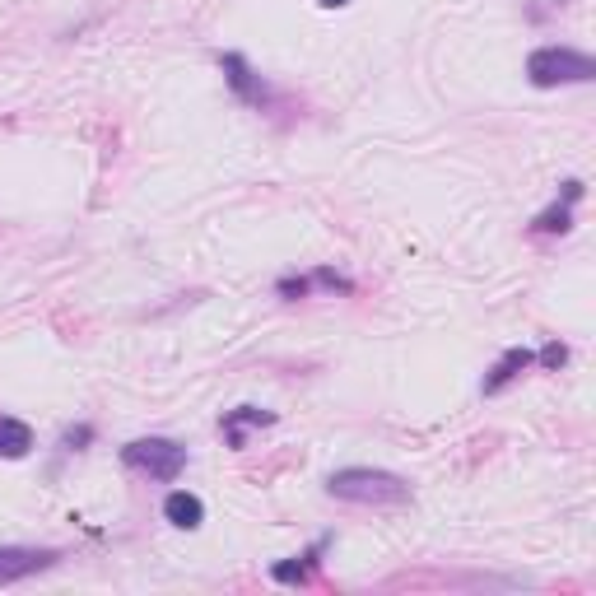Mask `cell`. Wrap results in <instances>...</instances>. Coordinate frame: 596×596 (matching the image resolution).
<instances>
[{"mask_svg": "<svg viewBox=\"0 0 596 596\" xmlns=\"http://www.w3.org/2000/svg\"><path fill=\"white\" fill-rule=\"evenodd\" d=\"M531 364H536V354H531V350H508V354L499 359V364L489 368V378H485V396L503 392V387H508V382H513L517 373H527Z\"/></svg>", "mask_w": 596, "mask_h": 596, "instance_id": "8", "label": "cell"}, {"mask_svg": "<svg viewBox=\"0 0 596 596\" xmlns=\"http://www.w3.org/2000/svg\"><path fill=\"white\" fill-rule=\"evenodd\" d=\"M326 10H340V5H350V0H322Z\"/></svg>", "mask_w": 596, "mask_h": 596, "instance_id": "14", "label": "cell"}, {"mask_svg": "<svg viewBox=\"0 0 596 596\" xmlns=\"http://www.w3.org/2000/svg\"><path fill=\"white\" fill-rule=\"evenodd\" d=\"M122 461L131 471L149 475V480H177L187 471V447L173 438H136L122 447Z\"/></svg>", "mask_w": 596, "mask_h": 596, "instance_id": "3", "label": "cell"}, {"mask_svg": "<svg viewBox=\"0 0 596 596\" xmlns=\"http://www.w3.org/2000/svg\"><path fill=\"white\" fill-rule=\"evenodd\" d=\"M75 443H89V429H70V434H66V447H70V452H75Z\"/></svg>", "mask_w": 596, "mask_h": 596, "instance_id": "13", "label": "cell"}, {"mask_svg": "<svg viewBox=\"0 0 596 596\" xmlns=\"http://www.w3.org/2000/svg\"><path fill=\"white\" fill-rule=\"evenodd\" d=\"M583 196V182H564V205H550L545 215H536V224L531 229L536 233H569L573 229V215H569V205Z\"/></svg>", "mask_w": 596, "mask_h": 596, "instance_id": "9", "label": "cell"}, {"mask_svg": "<svg viewBox=\"0 0 596 596\" xmlns=\"http://www.w3.org/2000/svg\"><path fill=\"white\" fill-rule=\"evenodd\" d=\"M163 517L182 531H196L205 522V503L196 499V494H187V489H173V494L163 499Z\"/></svg>", "mask_w": 596, "mask_h": 596, "instance_id": "6", "label": "cell"}, {"mask_svg": "<svg viewBox=\"0 0 596 596\" xmlns=\"http://www.w3.org/2000/svg\"><path fill=\"white\" fill-rule=\"evenodd\" d=\"M596 75V61L573 47H536L527 56V80L536 89H559V84H587Z\"/></svg>", "mask_w": 596, "mask_h": 596, "instance_id": "2", "label": "cell"}, {"mask_svg": "<svg viewBox=\"0 0 596 596\" xmlns=\"http://www.w3.org/2000/svg\"><path fill=\"white\" fill-rule=\"evenodd\" d=\"M56 564V550H28V545H0V587L10 583H24L33 573L52 569Z\"/></svg>", "mask_w": 596, "mask_h": 596, "instance_id": "4", "label": "cell"}, {"mask_svg": "<svg viewBox=\"0 0 596 596\" xmlns=\"http://www.w3.org/2000/svg\"><path fill=\"white\" fill-rule=\"evenodd\" d=\"M219 66H224V75H229V84H233V94H238V98H247V103H261V98H266L261 80L252 75V66H247V61H243L238 52L219 56Z\"/></svg>", "mask_w": 596, "mask_h": 596, "instance_id": "7", "label": "cell"}, {"mask_svg": "<svg viewBox=\"0 0 596 596\" xmlns=\"http://www.w3.org/2000/svg\"><path fill=\"white\" fill-rule=\"evenodd\" d=\"M28 447H33V429L24 420H14V415H0V457L5 461L28 457Z\"/></svg>", "mask_w": 596, "mask_h": 596, "instance_id": "10", "label": "cell"}, {"mask_svg": "<svg viewBox=\"0 0 596 596\" xmlns=\"http://www.w3.org/2000/svg\"><path fill=\"white\" fill-rule=\"evenodd\" d=\"M266 424H275V415H271V410L238 406V410H229V415L219 420V429H224V438H229V447H243V443H247V429H266Z\"/></svg>", "mask_w": 596, "mask_h": 596, "instance_id": "5", "label": "cell"}, {"mask_svg": "<svg viewBox=\"0 0 596 596\" xmlns=\"http://www.w3.org/2000/svg\"><path fill=\"white\" fill-rule=\"evenodd\" d=\"M326 494L345 503H373V508H392L410 499V485L392 471H373V466H345L326 480Z\"/></svg>", "mask_w": 596, "mask_h": 596, "instance_id": "1", "label": "cell"}, {"mask_svg": "<svg viewBox=\"0 0 596 596\" xmlns=\"http://www.w3.org/2000/svg\"><path fill=\"white\" fill-rule=\"evenodd\" d=\"M317 555H322V545H312V550L298 559V564H294V559H289V564H275L271 578H275V583H303V578L312 573V564H317Z\"/></svg>", "mask_w": 596, "mask_h": 596, "instance_id": "11", "label": "cell"}, {"mask_svg": "<svg viewBox=\"0 0 596 596\" xmlns=\"http://www.w3.org/2000/svg\"><path fill=\"white\" fill-rule=\"evenodd\" d=\"M564 359H569V350H564L559 340H555V345H545V350H541V364H545V368H559V364H564Z\"/></svg>", "mask_w": 596, "mask_h": 596, "instance_id": "12", "label": "cell"}]
</instances>
